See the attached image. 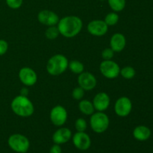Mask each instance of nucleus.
Segmentation results:
<instances>
[{
  "label": "nucleus",
  "mask_w": 153,
  "mask_h": 153,
  "mask_svg": "<svg viewBox=\"0 0 153 153\" xmlns=\"http://www.w3.org/2000/svg\"><path fill=\"white\" fill-rule=\"evenodd\" d=\"M58 28L60 34L67 38L76 37L83 27L82 19L76 16H67L59 19Z\"/></svg>",
  "instance_id": "obj_1"
},
{
  "label": "nucleus",
  "mask_w": 153,
  "mask_h": 153,
  "mask_svg": "<svg viewBox=\"0 0 153 153\" xmlns=\"http://www.w3.org/2000/svg\"><path fill=\"white\" fill-rule=\"evenodd\" d=\"M10 108L15 114L22 117H28L34 114V107L31 100L23 95L15 97L11 102Z\"/></svg>",
  "instance_id": "obj_2"
},
{
  "label": "nucleus",
  "mask_w": 153,
  "mask_h": 153,
  "mask_svg": "<svg viewBox=\"0 0 153 153\" xmlns=\"http://www.w3.org/2000/svg\"><path fill=\"white\" fill-rule=\"evenodd\" d=\"M69 61L67 57L61 54H58L51 57L46 64V70L52 76L62 74L68 67Z\"/></svg>",
  "instance_id": "obj_3"
},
{
  "label": "nucleus",
  "mask_w": 153,
  "mask_h": 153,
  "mask_svg": "<svg viewBox=\"0 0 153 153\" xmlns=\"http://www.w3.org/2000/svg\"><path fill=\"white\" fill-rule=\"evenodd\" d=\"M110 120L106 114L102 111H98L91 115L90 124L93 131L98 134L105 132L108 129Z\"/></svg>",
  "instance_id": "obj_4"
},
{
  "label": "nucleus",
  "mask_w": 153,
  "mask_h": 153,
  "mask_svg": "<svg viewBox=\"0 0 153 153\" xmlns=\"http://www.w3.org/2000/svg\"><path fill=\"white\" fill-rule=\"evenodd\" d=\"M9 147L18 153H26L30 147L29 140L21 134H13L7 140Z\"/></svg>",
  "instance_id": "obj_5"
},
{
  "label": "nucleus",
  "mask_w": 153,
  "mask_h": 153,
  "mask_svg": "<svg viewBox=\"0 0 153 153\" xmlns=\"http://www.w3.org/2000/svg\"><path fill=\"white\" fill-rule=\"evenodd\" d=\"M100 70L102 74L109 79H115L120 73L119 65L112 60H104L100 64Z\"/></svg>",
  "instance_id": "obj_6"
},
{
  "label": "nucleus",
  "mask_w": 153,
  "mask_h": 153,
  "mask_svg": "<svg viewBox=\"0 0 153 153\" xmlns=\"http://www.w3.org/2000/svg\"><path fill=\"white\" fill-rule=\"evenodd\" d=\"M131 109H132V102L128 97H120L115 102L114 111L117 115L121 117L128 116L131 113Z\"/></svg>",
  "instance_id": "obj_7"
},
{
  "label": "nucleus",
  "mask_w": 153,
  "mask_h": 153,
  "mask_svg": "<svg viewBox=\"0 0 153 153\" xmlns=\"http://www.w3.org/2000/svg\"><path fill=\"white\" fill-rule=\"evenodd\" d=\"M50 120L56 126H62L67 120V111L63 106H55L50 111Z\"/></svg>",
  "instance_id": "obj_8"
},
{
  "label": "nucleus",
  "mask_w": 153,
  "mask_h": 153,
  "mask_svg": "<svg viewBox=\"0 0 153 153\" xmlns=\"http://www.w3.org/2000/svg\"><path fill=\"white\" fill-rule=\"evenodd\" d=\"M73 143L78 149L85 151L91 147V140L90 136L85 131H77L73 136Z\"/></svg>",
  "instance_id": "obj_9"
},
{
  "label": "nucleus",
  "mask_w": 153,
  "mask_h": 153,
  "mask_svg": "<svg viewBox=\"0 0 153 153\" xmlns=\"http://www.w3.org/2000/svg\"><path fill=\"white\" fill-rule=\"evenodd\" d=\"M19 78L20 82L25 86H33L37 81V73L30 67H22L19 72Z\"/></svg>",
  "instance_id": "obj_10"
},
{
  "label": "nucleus",
  "mask_w": 153,
  "mask_h": 153,
  "mask_svg": "<svg viewBox=\"0 0 153 153\" xmlns=\"http://www.w3.org/2000/svg\"><path fill=\"white\" fill-rule=\"evenodd\" d=\"M108 26L104 20L96 19L91 21L88 25V31L91 34L97 37H101L108 32Z\"/></svg>",
  "instance_id": "obj_11"
},
{
  "label": "nucleus",
  "mask_w": 153,
  "mask_h": 153,
  "mask_svg": "<svg viewBox=\"0 0 153 153\" xmlns=\"http://www.w3.org/2000/svg\"><path fill=\"white\" fill-rule=\"evenodd\" d=\"M79 87L85 91H91L97 86V81L95 76L88 72H83L78 77Z\"/></svg>",
  "instance_id": "obj_12"
},
{
  "label": "nucleus",
  "mask_w": 153,
  "mask_h": 153,
  "mask_svg": "<svg viewBox=\"0 0 153 153\" xmlns=\"http://www.w3.org/2000/svg\"><path fill=\"white\" fill-rule=\"evenodd\" d=\"M37 19L40 23L47 26H53L57 25L59 22L58 15L49 10H43L39 12Z\"/></svg>",
  "instance_id": "obj_13"
},
{
  "label": "nucleus",
  "mask_w": 153,
  "mask_h": 153,
  "mask_svg": "<svg viewBox=\"0 0 153 153\" xmlns=\"http://www.w3.org/2000/svg\"><path fill=\"white\" fill-rule=\"evenodd\" d=\"M94 108L98 111H104L110 105V97L106 93L100 92L93 100Z\"/></svg>",
  "instance_id": "obj_14"
},
{
  "label": "nucleus",
  "mask_w": 153,
  "mask_h": 153,
  "mask_svg": "<svg viewBox=\"0 0 153 153\" xmlns=\"http://www.w3.org/2000/svg\"><path fill=\"white\" fill-rule=\"evenodd\" d=\"M72 132L68 128H58L57 131L52 135V140L56 144H63L66 143L71 139Z\"/></svg>",
  "instance_id": "obj_15"
},
{
  "label": "nucleus",
  "mask_w": 153,
  "mask_h": 153,
  "mask_svg": "<svg viewBox=\"0 0 153 153\" xmlns=\"http://www.w3.org/2000/svg\"><path fill=\"white\" fill-rule=\"evenodd\" d=\"M126 40L125 36L121 33H115L113 34L110 40V48L114 52H120L125 48Z\"/></svg>",
  "instance_id": "obj_16"
},
{
  "label": "nucleus",
  "mask_w": 153,
  "mask_h": 153,
  "mask_svg": "<svg viewBox=\"0 0 153 153\" xmlns=\"http://www.w3.org/2000/svg\"><path fill=\"white\" fill-rule=\"evenodd\" d=\"M133 136L139 141H145L151 136V130L145 126H138L133 131Z\"/></svg>",
  "instance_id": "obj_17"
},
{
  "label": "nucleus",
  "mask_w": 153,
  "mask_h": 153,
  "mask_svg": "<svg viewBox=\"0 0 153 153\" xmlns=\"http://www.w3.org/2000/svg\"><path fill=\"white\" fill-rule=\"evenodd\" d=\"M79 108L80 111L85 115H92L95 110L93 102L87 100H81L79 104Z\"/></svg>",
  "instance_id": "obj_18"
},
{
  "label": "nucleus",
  "mask_w": 153,
  "mask_h": 153,
  "mask_svg": "<svg viewBox=\"0 0 153 153\" xmlns=\"http://www.w3.org/2000/svg\"><path fill=\"white\" fill-rule=\"evenodd\" d=\"M68 67L73 73H76V74H81L82 73H83L84 70H85L84 64L81 61H77V60H73L69 62Z\"/></svg>",
  "instance_id": "obj_19"
},
{
  "label": "nucleus",
  "mask_w": 153,
  "mask_h": 153,
  "mask_svg": "<svg viewBox=\"0 0 153 153\" xmlns=\"http://www.w3.org/2000/svg\"><path fill=\"white\" fill-rule=\"evenodd\" d=\"M109 6L114 12H120L126 7V0H108Z\"/></svg>",
  "instance_id": "obj_20"
},
{
  "label": "nucleus",
  "mask_w": 153,
  "mask_h": 153,
  "mask_svg": "<svg viewBox=\"0 0 153 153\" xmlns=\"http://www.w3.org/2000/svg\"><path fill=\"white\" fill-rule=\"evenodd\" d=\"M121 76L126 79H131L134 77L136 74L135 70L132 67L130 66H127V67H123V69L120 70Z\"/></svg>",
  "instance_id": "obj_21"
},
{
  "label": "nucleus",
  "mask_w": 153,
  "mask_h": 153,
  "mask_svg": "<svg viewBox=\"0 0 153 153\" xmlns=\"http://www.w3.org/2000/svg\"><path fill=\"white\" fill-rule=\"evenodd\" d=\"M59 34L60 33L59 31H58V27H56L55 25L49 26V28L46 29V32H45L46 37L49 39V40H55V39H56L58 37Z\"/></svg>",
  "instance_id": "obj_22"
},
{
  "label": "nucleus",
  "mask_w": 153,
  "mask_h": 153,
  "mask_svg": "<svg viewBox=\"0 0 153 153\" xmlns=\"http://www.w3.org/2000/svg\"><path fill=\"white\" fill-rule=\"evenodd\" d=\"M118 20H119V16L116 12H111V13H108L106 15L105 18V22L107 24V25H114L117 23Z\"/></svg>",
  "instance_id": "obj_23"
},
{
  "label": "nucleus",
  "mask_w": 153,
  "mask_h": 153,
  "mask_svg": "<svg viewBox=\"0 0 153 153\" xmlns=\"http://www.w3.org/2000/svg\"><path fill=\"white\" fill-rule=\"evenodd\" d=\"M75 127L77 131H85L87 129V122L83 118H78L75 123Z\"/></svg>",
  "instance_id": "obj_24"
},
{
  "label": "nucleus",
  "mask_w": 153,
  "mask_h": 153,
  "mask_svg": "<svg viewBox=\"0 0 153 153\" xmlns=\"http://www.w3.org/2000/svg\"><path fill=\"white\" fill-rule=\"evenodd\" d=\"M73 99L76 100H81L83 97L85 96V90L82 89L81 87H77L73 89V93H72Z\"/></svg>",
  "instance_id": "obj_25"
},
{
  "label": "nucleus",
  "mask_w": 153,
  "mask_h": 153,
  "mask_svg": "<svg viewBox=\"0 0 153 153\" xmlns=\"http://www.w3.org/2000/svg\"><path fill=\"white\" fill-rule=\"evenodd\" d=\"M6 4L11 9H18L22 6L23 0H5Z\"/></svg>",
  "instance_id": "obj_26"
},
{
  "label": "nucleus",
  "mask_w": 153,
  "mask_h": 153,
  "mask_svg": "<svg viewBox=\"0 0 153 153\" xmlns=\"http://www.w3.org/2000/svg\"><path fill=\"white\" fill-rule=\"evenodd\" d=\"M114 55V52L111 48H106L102 52V57L104 60H111Z\"/></svg>",
  "instance_id": "obj_27"
},
{
  "label": "nucleus",
  "mask_w": 153,
  "mask_h": 153,
  "mask_svg": "<svg viewBox=\"0 0 153 153\" xmlns=\"http://www.w3.org/2000/svg\"><path fill=\"white\" fill-rule=\"evenodd\" d=\"M8 49V43L4 40H0V56L4 55Z\"/></svg>",
  "instance_id": "obj_28"
},
{
  "label": "nucleus",
  "mask_w": 153,
  "mask_h": 153,
  "mask_svg": "<svg viewBox=\"0 0 153 153\" xmlns=\"http://www.w3.org/2000/svg\"><path fill=\"white\" fill-rule=\"evenodd\" d=\"M49 153H62V149H61V147L60 146L59 144L55 143V144L50 148Z\"/></svg>",
  "instance_id": "obj_29"
},
{
  "label": "nucleus",
  "mask_w": 153,
  "mask_h": 153,
  "mask_svg": "<svg viewBox=\"0 0 153 153\" xmlns=\"http://www.w3.org/2000/svg\"><path fill=\"white\" fill-rule=\"evenodd\" d=\"M28 91L25 88H22L20 91V95H23V96H26L27 97V94H28Z\"/></svg>",
  "instance_id": "obj_30"
},
{
  "label": "nucleus",
  "mask_w": 153,
  "mask_h": 153,
  "mask_svg": "<svg viewBox=\"0 0 153 153\" xmlns=\"http://www.w3.org/2000/svg\"><path fill=\"white\" fill-rule=\"evenodd\" d=\"M100 1H105V0H100Z\"/></svg>",
  "instance_id": "obj_31"
}]
</instances>
